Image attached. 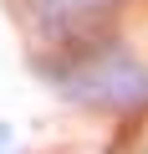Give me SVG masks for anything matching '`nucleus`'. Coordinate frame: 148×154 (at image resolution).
Wrapping results in <instances>:
<instances>
[{"label":"nucleus","instance_id":"f257e3e1","mask_svg":"<svg viewBox=\"0 0 148 154\" xmlns=\"http://www.w3.org/2000/svg\"><path fill=\"white\" fill-rule=\"evenodd\" d=\"M56 88H66L77 103H92V108H128V103L148 98V72L123 46H102L87 62H71L56 77Z\"/></svg>","mask_w":148,"mask_h":154},{"label":"nucleus","instance_id":"f03ea898","mask_svg":"<svg viewBox=\"0 0 148 154\" xmlns=\"http://www.w3.org/2000/svg\"><path fill=\"white\" fill-rule=\"evenodd\" d=\"M56 5H87V0H56Z\"/></svg>","mask_w":148,"mask_h":154}]
</instances>
